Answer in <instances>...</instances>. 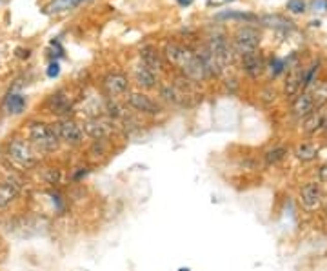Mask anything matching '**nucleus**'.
I'll list each match as a JSON object with an SVG mask.
<instances>
[{
    "label": "nucleus",
    "mask_w": 327,
    "mask_h": 271,
    "mask_svg": "<svg viewBox=\"0 0 327 271\" xmlns=\"http://www.w3.org/2000/svg\"><path fill=\"white\" fill-rule=\"evenodd\" d=\"M29 144L37 151L53 153L58 149L60 140L56 137L53 126L46 122H31L29 124Z\"/></svg>",
    "instance_id": "2"
},
{
    "label": "nucleus",
    "mask_w": 327,
    "mask_h": 271,
    "mask_svg": "<svg viewBox=\"0 0 327 271\" xmlns=\"http://www.w3.org/2000/svg\"><path fill=\"white\" fill-rule=\"evenodd\" d=\"M8 153H9V157L13 158L17 164L26 166V168L27 166H33L35 162H37V155H35V151H33V146L22 139L11 140L8 146Z\"/></svg>",
    "instance_id": "6"
},
{
    "label": "nucleus",
    "mask_w": 327,
    "mask_h": 271,
    "mask_svg": "<svg viewBox=\"0 0 327 271\" xmlns=\"http://www.w3.org/2000/svg\"><path fill=\"white\" fill-rule=\"evenodd\" d=\"M205 2H207V6H211V8H220V6L229 4L233 0H205Z\"/></svg>",
    "instance_id": "27"
},
{
    "label": "nucleus",
    "mask_w": 327,
    "mask_h": 271,
    "mask_svg": "<svg viewBox=\"0 0 327 271\" xmlns=\"http://www.w3.org/2000/svg\"><path fill=\"white\" fill-rule=\"evenodd\" d=\"M220 18H240V20H253V15H246V13H222Z\"/></svg>",
    "instance_id": "23"
},
{
    "label": "nucleus",
    "mask_w": 327,
    "mask_h": 271,
    "mask_svg": "<svg viewBox=\"0 0 327 271\" xmlns=\"http://www.w3.org/2000/svg\"><path fill=\"white\" fill-rule=\"evenodd\" d=\"M306 91V89H304ZM309 91L311 98H313V104H314V110H323L327 106V82L322 80V82H314L311 88H307Z\"/></svg>",
    "instance_id": "17"
},
{
    "label": "nucleus",
    "mask_w": 327,
    "mask_h": 271,
    "mask_svg": "<svg viewBox=\"0 0 327 271\" xmlns=\"http://www.w3.org/2000/svg\"><path fill=\"white\" fill-rule=\"evenodd\" d=\"M87 0H51L49 4H47L46 11L47 13H66V11H71V9L78 8L80 4H84Z\"/></svg>",
    "instance_id": "18"
},
{
    "label": "nucleus",
    "mask_w": 327,
    "mask_h": 271,
    "mask_svg": "<svg viewBox=\"0 0 327 271\" xmlns=\"http://www.w3.org/2000/svg\"><path fill=\"white\" fill-rule=\"evenodd\" d=\"M207 51L209 55L215 59V62L220 66L222 71H225L231 66V62H233V47L229 46V42H227V38L224 35L220 33L213 35L207 42Z\"/></svg>",
    "instance_id": "3"
},
{
    "label": "nucleus",
    "mask_w": 327,
    "mask_h": 271,
    "mask_svg": "<svg viewBox=\"0 0 327 271\" xmlns=\"http://www.w3.org/2000/svg\"><path fill=\"white\" fill-rule=\"evenodd\" d=\"M260 46V33L255 28H240V30L234 33V51L238 55H249V53H255L258 51Z\"/></svg>",
    "instance_id": "5"
},
{
    "label": "nucleus",
    "mask_w": 327,
    "mask_h": 271,
    "mask_svg": "<svg viewBox=\"0 0 327 271\" xmlns=\"http://www.w3.org/2000/svg\"><path fill=\"white\" fill-rule=\"evenodd\" d=\"M314 104H313V98H311L309 91H302V93L296 95V98H294L293 102V115L294 117H298V119H306V117H309L311 113H314Z\"/></svg>",
    "instance_id": "13"
},
{
    "label": "nucleus",
    "mask_w": 327,
    "mask_h": 271,
    "mask_svg": "<svg viewBox=\"0 0 327 271\" xmlns=\"http://www.w3.org/2000/svg\"><path fill=\"white\" fill-rule=\"evenodd\" d=\"M164 57L167 59V62L176 66L191 80L200 82L209 78V73L202 59H200V55H196L195 51H191L189 47H184L180 44H167L166 49H164Z\"/></svg>",
    "instance_id": "1"
},
{
    "label": "nucleus",
    "mask_w": 327,
    "mask_h": 271,
    "mask_svg": "<svg viewBox=\"0 0 327 271\" xmlns=\"http://www.w3.org/2000/svg\"><path fill=\"white\" fill-rule=\"evenodd\" d=\"M84 133L93 140H106L113 135V126L104 119H91L84 124Z\"/></svg>",
    "instance_id": "9"
},
{
    "label": "nucleus",
    "mask_w": 327,
    "mask_h": 271,
    "mask_svg": "<svg viewBox=\"0 0 327 271\" xmlns=\"http://www.w3.org/2000/svg\"><path fill=\"white\" fill-rule=\"evenodd\" d=\"M126 102H128L129 107H133V110L142 115H153L155 117V115H160L162 111H164L155 98H151L145 93H128Z\"/></svg>",
    "instance_id": "7"
},
{
    "label": "nucleus",
    "mask_w": 327,
    "mask_h": 271,
    "mask_svg": "<svg viewBox=\"0 0 327 271\" xmlns=\"http://www.w3.org/2000/svg\"><path fill=\"white\" fill-rule=\"evenodd\" d=\"M322 199H323L322 187L316 182H307L306 186L300 189V200L307 209L318 208L320 204H322Z\"/></svg>",
    "instance_id": "11"
},
{
    "label": "nucleus",
    "mask_w": 327,
    "mask_h": 271,
    "mask_svg": "<svg viewBox=\"0 0 327 271\" xmlns=\"http://www.w3.org/2000/svg\"><path fill=\"white\" fill-rule=\"evenodd\" d=\"M135 82L142 89H153L158 84V75L145 68L144 64H138L135 68Z\"/></svg>",
    "instance_id": "14"
},
{
    "label": "nucleus",
    "mask_w": 327,
    "mask_h": 271,
    "mask_svg": "<svg viewBox=\"0 0 327 271\" xmlns=\"http://www.w3.org/2000/svg\"><path fill=\"white\" fill-rule=\"evenodd\" d=\"M140 64H144L145 68L151 69L153 73H162L164 71V68H166V60H164V57H162V53L158 49H155V47L151 46H145L140 49Z\"/></svg>",
    "instance_id": "10"
},
{
    "label": "nucleus",
    "mask_w": 327,
    "mask_h": 271,
    "mask_svg": "<svg viewBox=\"0 0 327 271\" xmlns=\"http://www.w3.org/2000/svg\"><path fill=\"white\" fill-rule=\"evenodd\" d=\"M176 2H179L180 6H184V8H186V6H191L193 0H176Z\"/></svg>",
    "instance_id": "30"
},
{
    "label": "nucleus",
    "mask_w": 327,
    "mask_h": 271,
    "mask_svg": "<svg viewBox=\"0 0 327 271\" xmlns=\"http://www.w3.org/2000/svg\"><path fill=\"white\" fill-rule=\"evenodd\" d=\"M302 76H304V68L302 66H294L287 75L285 80V95L287 97H296L302 89Z\"/></svg>",
    "instance_id": "16"
},
{
    "label": "nucleus",
    "mask_w": 327,
    "mask_h": 271,
    "mask_svg": "<svg viewBox=\"0 0 327 271\" xmlns=\"http://www.w3.org/2000/svg\"><path fill=\"white\" fill-rule=\"evenodd\" d=\"M240 59H242L244 71H246L249 76H253V78H255V76H258L260 73L263 71V68H265L258 51H255V53H249V55H244V57H240Z\"/></svg>",
    "instance_id": "15"
},
{
    "label": "nucleus",
    "mask_w": 327,
    "mask_h": 271,
    "mask_svg": "<svg viewBox=\"0 0 327 271\" xmlns=\"http://www.w3.org/2000/svg\"><path fill=\"white\" fill-rule=\"evenodd\" d=\"M306 8V4L302 0H289L287 2V9H291L293 13H302Z\"/></svg>",
    "instance_id": "24"
},
{
    "label": "nucleus",
    "mask_w": 327,
    "mask_h": 271,
    "mask_svg": "<svg viewBox=\"0 0 327 271\" xmlns=\"http://www.w3.org/2000/svg\"><path fill=\"white\" fill-rule=\"evenodd\" d=\"M53 129H55L60 142H64V144L68 146H78L82 144V140H84V129L80 127V124H77L75 120L69 119V117L56 120V122L53 124Z\"/></svg>",
    "instance_id": "4"
},
{
    "label": "nucleus",
    "mask_w": 327,
    "mask_h": 271,
    "mask_svg": "<svg viewBox=\"0 0 327 271\" xmlns=\"http://www.w3.org/2000/svg\"><path fill=\"white\" fill-rule=\"evenodd\" d=\"M58 73H60V66H58V62H51L49 64V68H47V76H58Z\"/></svg>",
    "instance_id": "26"
},
{
    "label": "nucleus",
    "mask_w": 327,
    "mask_h": 271,
    "mask_svg": "<svg viewBox=\"0 0 327 271\" xmlns=\"http://www.w3.org/2000/svg\"><path fill=\"white\" fill-rule=\"evenodd\" d=\"M284 66H285L284 60L275 59V60H273V64H271V73H273V75H278V73L284 71Z\"/></svg>",
    "instance_id": "25"
},
{
    "label": "nucleus",
    "mask_w": 327,
    "mask_h": 271,
    "mask_svg": "<svg viewBox=\"0 0 327 271\" xmlns=\"http://www.w3.org/2000/svg\"><path fill=\"white\" fill-rule=\"evenodd\" d=\"M313 8L318 9V11H325V9H327V0H314Z\"/></svg>",
    "instance_id": "28"
},
{
    "label": "nucleus",
    "mask_w": 327,
    "mask_h": 271,
    "mask_svg": "<svg viewBox=\"0 0 327 271\" xmlns=\"http://www.w3.org/2000/svg\"><path fill=\"white\" fill-rule=\"evenodd\" d=\"M18 197V189L11 182H0V209L8 208Z\"/></svg>",
    "instance_id": "19"
},
{
    "label": "nucleus",
    "mask_w": 327,
    "mask_h": 271,
    "mask_svg": "<svg viewBox=\"0 0 327 271\" xmlns=\"http://www.w3.org/2000/svg\"><path fill=\"white\" fill-rule=\"evenodd\" d=\"M104 91L111 98L124 97L129 91V78L124 73H109L104 78Z\"/></svg>",
    "instance_id": "8"
},
{
    "label": "nucleus",
    "mask_w": 327,
    "mask_h": 271,
    "mask_svg": "<svg viewBox=\"0 0 327 271\" xmlns=\"http://www.w3.org/2000/svg\"><path fill=\"white\" fill-rule=\"evenodd\" d=\"M6 107H8V113L20 115L26 107V98L22 95H9L8 100H6Z\"/></svg>",
    "instance_id": "21"
},
{
    "label": "nucleus",
    "mask_w": 327,
    "mask_h": 271,
    "mask_svg": "<svg viewBox=\"0 0 327 271\" xmlns=\"http://www.w3.org/2000/svg\"><path fill=\"white\" fill-rule=\"evenodd\" d=\"M47 107H49L51 113L60 115V117L66 119V115L71 113L73 104L69 95H66L64 91H56V93H53L51 97H49V100H47Z\"/></svg>",
    "instance_id": "12"
},
{
    "label": "nucleus",
    "mask_w": 327,
    "mask_h": 271,
    "mask_svg": "<svg viewBox=\"0 0 327 271\" xmlns=\"http://www.w3.org/2000/svg\"><path fill=\"white\" fill-rule=\"evenodd\" d=\"M285 155H287V149L282 148V146H276V148L269 149V151L265 153V162H267V166H275L284 160Z\"/></svg>",
    "instance_id": "22"
},
{
    "label": "nucleus",
    "mask_w": 327,
    "mask_h": 271,
    "mask_svg": "<svg viewBox=\"0 0 327 271\" xmlns=\"http://www.w3.org/2000/svg\"><path fill=\"white\" fill-rule=\"evenodd\" d=\"M320 180L322 182H327V164L325 166H322V170H320Z\"/></svg>",
    "instance_id": "29"
},
{
    "label": "nucleus",
    "mask_w": 327,
    "mask_h": 271,
    "mask_svg": "<svg viewBox=\"0 0 327 271\" xmlns=\"http://www.w3.org/2000/svg\"><path fill=\"white\" fill-rule=\"evenodd\" d=\"M294 155H296L298 160L302 162H311L316 158V155H318V148L314 144H300L296 148V151H294Z\"/></svg>",
    "instance_id": "20"
}]
</instances>
